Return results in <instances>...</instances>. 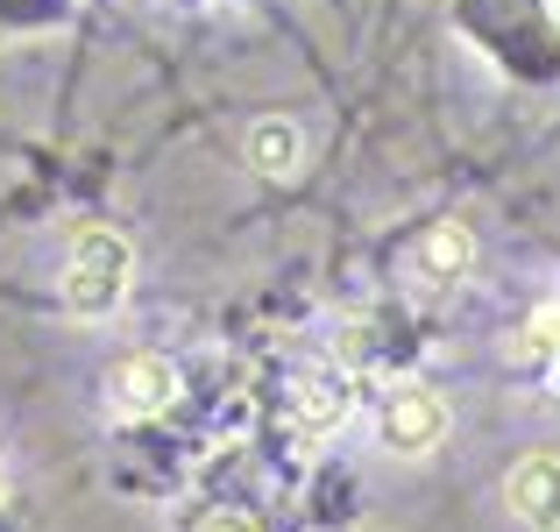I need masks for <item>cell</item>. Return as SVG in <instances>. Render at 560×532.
<instances>
[{
    "label": "cell",
    "instance_id": "obj_1",
    "mask_svg": "<svg viewBox=\"0 0 560 532\" xmlns=\"http://www.w3.org/2000/svg\"><path fill=\"white\" fill-rule=\"evenodd\" d=\"M128 277H136V248H128V234L85 228V234H71V248H65V277H57V291H65V305L79 320H107L114 305L128 299Z\"/></svg>",
    "mask_w": 560,
    "mask_h": 532
},
{
    "label": "cell",
    "instance_id": "obj_2",
    "mask_svg": "<svg viewBox=\"0 0 560 532\" xmlns=\"http://www.w3.org/2000/svg\"><path fill=\"white\" fill-rule=\"evenodd\" d=\"M376 440L390 454H433L447 440V397L433 383H397L376 405Z\"/></svg>",
    "mask_w": 560,
    "mask_h": 532
},
{
    "label": "cell",
    "instance_id": "obj_3",
    "mask_svg": "<svg viewBox=\"0 0 560 532\" xmlns=\"http://www.w3.org/2000/svg\"><path fill=\"white\" fill-rule=\"evenodd\" d=\"M107 405L121 412V419H164L171 405H178V369H171V355H128V362H114L107 377Z\"/></svg>",
    "mask_w": 560,
    "mask_h": 532
},
{
    "label": "cell",
    "instance_id": "obj_4",
    "mask_svg": "<svg viewBox=\"0 0 560 532\" xmlns=\"http://www.w3.org/2000/svg\"><path fill=\"white\" fill-rule=\"evenodd\" d=\"M468 277H476V234L462 220H440V228H425L411 242V285L419 291H454Z\"/></svg>",
    "mask_w": 560,
    "mask_h": 532
},
{
    "label": "cell",
    "instance_id": "obj_5",
    "mask_svg": "<svg viewBox=\"0 0 560 532\" xmlns=\"http://www.w3.org/2000/svg\"><path fill=\"white\" fill-rule=\"evenodd\" d=\"M504 505L525 532H560V462L553 454H525L504 476Z\"/></svg>",
    "mask_w": 560,
    "mask_h": 532
},
{
    "label": "cell",
    "instance_id": "obj_6",
    "mask_svg": "<svg viewBox=\"0 0 560 532\" xmlns=\"http://www.w3.org/2000/svg\"><path fill=\"white\" fill-rule=\"evenodd\" d=\"M348 412H355V383H348L341 369H319V377H305V383H299V426H305L313 440H319V433H334Z\"/></svg>",
    "mask_w": 560,
    "mask_h": 532
},
{
    "label": "cell",
    "instance_id": "obj_7",
    "mask_svg": "<svg viewBox=\"0 0 560 532\" xmlns=\"http://www.w3.org/2000/svg\"><path fill=\"white\" fill-rule=\"evenodd\" d=\"M248 164H256L262 177H291V171L305 164V136H299V122H284V114L256 122V128H248Z\"/></svg>",
    "mask_w": 560,
    "mask_h": 532
},
{
    "label": "cell",
    "instance_id": "obj_8",
    "mask_svg": "<svg viewBox=\"0 0 560 532\" xmlns=\"http://www.w3.org/2000/svg\"><path fill=\"white\" fill-rule=\"evenodd\" d=\"M504 355H511L518 369H547V362H560V299L539 305V313L504 342Z\"/></svg>",
    "mask_w": 560,
    "mask_h": 532
},
{
    "label": "cell",
    "instance_id": "obj_9",
    "mask_svg": "<svg viewBox=\"0 0 560 532\" xmlns=\"http://www.w3.org/2000/svg\"><path fill=\"white\" fill-rule=\"evenodd\" d=\"M191 532H256V519H248V511H206Z\"/></svg>",
    "mask_w": 560,
    "mask_h": 532
},
{
    "label": "cell",
    "instance_id": "obj_10",
    "mask_svg": "<svg viewBox=\"0 0 560 532\" xmlns=\"http://www.w3.org/2000/svg\"><path fill=\"white\" fill-rule=\"evenodd\" d=\"M547 383H553V397H560V362H547Z\"/></svg>",
    "mask_w": 560,
    "mask_h": 532
},
{
    "label": "cell",
    "instance_id": "obj_11",
    "mask_svg": "<svg viewBox=\"0 0 560 532\" xmlns=\"http://www.w3.org/2000/svg\"><path fill=\"white\" fill-rule=\"evenodd\" d=\"M547 14H553V28H560V0H553V8H547Z\"/></svg>",
    "mask_w": 560,
    "mask_h": 532
}]
</instances>
